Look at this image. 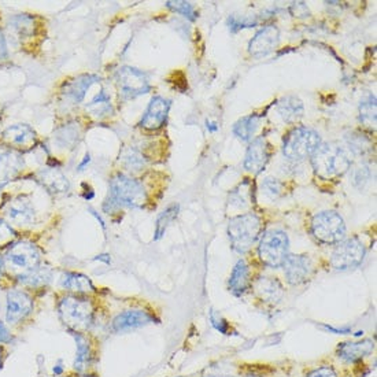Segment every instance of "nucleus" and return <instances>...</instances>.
I'll return each instance as SVG.
<instances>
[{
    "instance_id": "nucleus-1",
    "label": "nucleus",
    "mask_w": 377,
    "mask_h": 377,
    "mask_svg": "<svg viewBox=\"0 0 377 377\" xmlns=\"http://www.w3.org/2000/svg\"><path fill=\"white\" fill-rule=\"evenodd\" d=\"M57 310L59 320L72 334L85 335L94 325V304L87 298L65 295L58 301Z\"/></svg>"
},
{
    "instance_id": "nucleus-2",
    "label": "nucleus",
    "mask_w": 377,
    "mask_h": 377,
    "mask_svg": "<svg viewBox=\"0 0 377 377\" xmlns=\"http://www.w3.org/2000/svg\"><path fill=\"white\" fill-rule=\"evenodd\" d=\"M147 201L143 184L127 174H115L110 181V193L103 208L107 213L122 208H142Z\"/></svg>"
},
{
    "instance_id": "nucleus-3",
    "label": "nucleus",
    "mask_w": 377,
    "mask_h": 377,
    "mask_svg": "<svg viewBox=\"0 0 377 377\" xmlns=\"http://www.w3.org/2000/svg\"><path fill=\"white\" fill-rule=\"evenodd\" d=\"M316 174L324 179H335L344 174L351 166V154L339 144H321L310 156Z\"/></svg>"
},
{
    "instance_id": "nucleus-4",
    "label": "nucleus",
    "mask_w": 377,
    "mask_h": 377,
    "mask_svg": "<svg viewBox=\"0 0 377 377\" xmlns=\"http://www.w3.org/2000/svg\"><path fill=\"white\" fill-rule=\"evenodd\" d=\"M261 230V220L254 213H247L230 218L228 224V236L232 248L239 254H245L260 239Z\"/></svg>"
},
{
    "instance_id": "nucleus-5",
    "label": "nucleus",
    "mask_w": 377,
    "mask_h": 377,
    "mask_svg": "<svg viewBox=\"0 0 377 377\" xmlns=\"http://www.w3.org/2000/svg\"><path fill=\"white\" fill-rule=\"evenodd\" d=\"M4 269L16 275V279L33 272L38 269L41 262V254L38 251V245H33L29 240H18L13 245H9L4 257Z\"/></svg>"
},
{
    "instance_id": "nucleus-6",
    "label": "nucleus",
    "mask_w": 377,
    "mask_h": 377,
    "mask_svg": "<svg viewBox=\"0 0 377 377\" xmlns=\"http://www.w3.org/2000/svg\"><path fill=\"white\" fill-rule=\"evenodd\" d=\"M321 146V136L307 127L294 128L284 137V155L291 161L310 158Z\"/></svg>"
},
{
    "instance_id": "nucleus-7",
    "label": "nucleus",
    "mask_w": 377,
    "mask_h": 377,
    "mask_svg": "<svg viewBox=\"0 0 377 377\" xmlns=\"http://www.w3.org/2000/svg\"><path fill=\"white\" fill-rule=\"evenodd\" d=\"M290 240L287 233L279 229H269L261 235L258 255L262 264L269 267H280L288 257Z\"/></svg>"
},
{
    "instance_id": "nucleus-8",
    "label": "nucleus",
    "mask_w": 377,
    "mask_h": 377,
    "mask_svg": "<svg viewBox=\"0 0 377 377\" xmlns=\"http://www.w3.org/2000/svg\"><path fill=\"white\" fill-rule=\"evenodd\" d=\"M310 230L314 239L324 245H338L346 238V224L335 211H321L312 220Z\"/></svg>"
},
{
    "instance_id": "nucleus-9",
    "label": "nucleus",
    "mask_w": 377,
    "mask_h": 377,
    "mask_svg": "<svg viewBox=\"0 0 377 377\" xmlns=\"http://www.w3.org/2000/svg\"><path fill=\"white\" fill-rule=\"evenodd\" d=\"M365 245L359 238L343 239L331 255V266L335 270H350L362 264L365 258Z\"/></svg>"
},
{
    "instance_id": "nucleus-10",
    "label": "nucleus",
    "mask_w": 377,
    "mask_h": 377,
    "mask_svg": "<svg viewBox=\"0 0 377 377\" xmlns=\"http://www.w3.org/2000/svg\"><path fill=\"white\" fill-rule=\"evenodd\" d=\"M117 87L124 99H133L140 95L147 94L151 90L147 75L131 66L118 69L115 75Z\"/></svg>"
},
{
    "instance_id": "nucleus-11",
    "label": "nucleus",
    "mask_w": 377,
    "mask_h": 377,
    "mask_svg": "<svg viewBox=\"0 0 377 377\" xmlns=\"http://www.w3.org/2000/svg\"><path fill=\"white\" fill-rule=\"evenodd\" d=\"M33 298L23 290H10L6 298V321L10 325H18L33 313Z\"/></svg>"
},
{
    "instance_id": "nucleus-12",
    "label": "nucleus",
    "mask_w": 377,
    "mask_h": 377,
    "mask_svg": "<svg viewBox=\"0 0 377 377\" xmlns=\"http://www.w3.org/2000/svg\"><path fill=\"white\" fill-rule=\"evenodd\" d=\"M283 267L285 279L291 285L306 283L313 273L312 260L309 258V255L303 254H288Z\"/></svg>"
},
{
    "instance_id": "nucleus-13",
    "label": "nucleus",
    "mask_w": 377,
    "mask_h": 377,
    "mask_svg": "<svg viewBox=\"0 0 377 377\" xmlns=\"http://www.w3.org/2000/svg\"><path fill=\"white\" fill-rule=\"evenodd\" d=\"M155 321L154 316L150 314L147 310L142 309H131L120 313L113 322H112V329L117 334L122 332H129L133 329H139L143 326H147Z\"/></svg>"
},
{
    "instance_id": "nucleus-14",
    "label": "nucleus",
    "mask_w": 377,
    "mask_h": 377,
    "mask_svg": "<svg viewBox=\"0 0 377 377\" xmlns=\"http://www.w3.org/2000/svg\"><path fill=\"white\" fill-rule=\"evenodd\" d=\"M280 41V32L275 25L262 28L248 44V53L255 58L266 57L270 54Z\"/></svg>"
},
{
    "instance_id": "nucleus-15",
    "label": "nucleus",
    "mask_w": 377,
    "mask_h": 377,
    "mask_svg": "<svg viewBox=\"0 0 377 377\" xmlns=\"http://www.w3.org/2000/svg\"><path fill=\"white\" fill-rule=\"evenodd\" d=\"M4 217L14 225H31L35 221V208L26 196H17L6 205Z\"/></svg>"
},
{
    "instance_id": "nucleus-16",
    "label": "nucleus",
    "mask_w": 377,
    "mask_h": 377,
    "mask_svg": "<svg viewBox=\"0 0 377 377\" xmlns=\"http://www.w3.org/2000/svg\"><path fill=\"white\" fill-rule=\"evenodd\" d=\"M170 106H171L170 100L162 97V96L152 97L146 113L143 114V117H142L140 127L144 129H149V131L159 129L166 122Z\"/></svg>"
},
{
    "instance_id": "nucleus-17",
    "label": "nucleus",
    "mask_w": 377,
    "mask_h": 377,
    "mask_svg": "<svg viewBox=\"0 0 377 377\" xmlns=\"http://www.w3.org/2000/svg\"><path fill=\"white\" fill-rule=\"evenodd\" d=\"M22 168L23 159L18 151L11 147L0 146V189L9 181L16 179Z\"/></svg>"
},
{
    "instance_id": "nucleus-18",
    "label": "nucleus",
    "mask_w": 377,
    "mask_h": 377,
    "mask_svg": "<svg viewBox=\"0 0 377 377\" xmlns=\"http://www.w3.org/2000/svg\"><path fill=\"white\" fill-rule=\"evenodd\" d=\"M269 144L266 143L264 137L254 139L245 152V170L260 174L266 168L269 162Z\"/></svg>"
},
{
    "instance_id": "nucleus-19",
    "label": "nucleus",
    "mask_w": 377,
    "mask_h": 377,
    "mask_svg": "<svg viewBox=\"0 0 377 377\" xmlns=\"http://www.w3.org/2000/svg\"><path fill=\"white\" fill-rule=\"evenodd\" d=\"M99 81V77L95 75H83L75 78L73 81L66 83L62 97L69 105H78L84 100L88 90L94 85L95 83Z\"/></svg>"
},
{
    "instance_id": "nucleus-20",
    "label": "nucleus",
    "mask_w": 377,
    "mask_h": 377,
    "mask_svg": "<svg viewBox=\"0 0 377 377\" xmlns=\"http://www.w3.org/2000/svg\"><path fill=\"white\" fill-rule=\"evenodd\" d=\"M373 351H375V341L363 339L340 343L336 354L340 359L346 362H359L361 359L371 356Z\"/></svg>"
},
{
    "instance_id": "nucleus-21",
    "label": "nucleus",
    "mask_w": 377,
    "mask_h": 377,
    "mask_svg": "<svg viewBox=\"0 0 377 377\" xmlns=\"http://www.w3.org/2000/svg\"><path fill=\"white\" fill-rule=\"evenodd\" d=\"M3 140L7 142L10 146L31 149L36 143V133L29 125L17 124L3 132Z\"/></svg>"
},
{
    "instance_id": "nucleus-22",
    "label": "nucleus",
    "mask_w": 377,
    "mask_h": 377,
    "mask_svg": "<svg viewBox=\"0 0 377 377\" xmlns=\"http://www.w3.org/2000/svg\"><path fill=\"white\" fill-rule=\"evenodd\" d=\"M254 290L258 298L266 303H277L284 295L283 285L273 277H260L254 283Z\"/></svg>"
},
{
    "instance_id": "nucleus-23",
    "label": "nucleus",
    "mask_w": 377,
    "mask_h": 377,
    "mask_svg": "<svg viewBox=\"0 0 377 377\" xmlns=\"http://www.w3.org/2000/svg\"><path fill=\"white\" fill-rule=\"evenodd\" d=\"M59 284L63 290L70 291L75 295H83L88 292H94L95 287L91 279L83 273L75 272H66L62 275Z\"/></svg>"
},
{
    "instance_id": "nucleus-24",
    "label": "nucleus",
    "mask_w": 377,
    "mask_h": 377,
    "mask_svg": "<svg viewBox=\"0 0 377 377\" xmlns=\"http://www.w3.org/2000/svg\"><path fill=\"white\" fill-rule=\"evenodd\" d=\"M277 112L282 115L284 122L295 124L303 117L304 109H303V103L299 97L294 95H288L279 100Z\"/></svg>"
},
{
    "instance_id": "nucleus-25",
    "label": "nucleus",
    "mask_w": 377,
    "mask_h": 377,
    "mask_svg": "<svg viewBox=\"0 0 377 377\" xmlns=\"http://www.w3.org/2000/svg\"><path fill=\"white\" fill-rule=\"evenodd\" d=\"M250 285H251L250 267L245 264V261L240 260L238 264L235 265L232 275L229 277V291L233 295L240 297L250 288Z\"/></svg>"
},
{
    "instance_id": "nucleus-26",
    "label": "nucleus",
    "mask_w": 377,
    "mask_h": 377,
    "mask_svg": "<svg viewBox=\"0 0 377 377\" xmlns=\"http://www.w3.org/2000/svg\"><path fill=\"white\" fill-rule=\"evenodd\" d=\"M38 181L43 184V187H46L53 193L68 192V189L70 187L65 174L57 168L41 170L38 173Z\"/></svg>"
},
{
    "instance_id": "nucleus-27",
    "label": "nucleus",
    "mask_w": 377,
    "mask_h": 377,
    "mask_svg": "<svg viewBox=\"0 0 377 377\" xmlns=\"http://www.w3.org/2000/svg\"><path fill=\"white\" fill-rule=\"evenodd\" d=\"M75 339V369L77 372H84L87 368H90L92 361V347L90 344V340L87 339L85 335L81 334H73Z\"/></svg>"
},
{
    "instance_id": "nucleus-28",
    "label": "nucleus",
    "mask_w": 377,
    "mask_h": 377,
    "mask_svg": "<svg viewBox=\"0 0 377 377\" xmlns=\"http://www.w3.org/2000/svg\"><path fill=\"white\" fill-rule=\"evenodd\" d=\"M10 33L14 36L16 40H25L35 35V18L28 14H21L10 19L9 23Z\"/></svg>"
},
{
    "instance_id": "nucleus-29",
    "label": "nucleus",
    "mask_w": 377,
    "mask_h": 377,
    "mask_svg": "<svg viewBox=\"0 0 377 377\" xmlns=\"http://www.w3.org/2000/svg\"><path fill=\"white\" fill-rule=\"evenodd\" d=\"M53 279V270L48 266H38L33 272L17 277V282L28 288H41L50 284Z\"/></svg>"
},
{
    "instance_id": "nucleus-30",
    "label": "nucleus",
    "mask_w": 377,
    "mask_h": 377,
    "mask_svg": "<svg viewBox=\"0 0 377 377\" xmlns=\"http://www.w3.org/2000/svg\"><path fill=\"white\" fill-rule=\"evenodd\" d=\"M260 120L261 117L257 114H251V115L240 118L233 125L235 136H238L243 142H250L260 127Z\"/></svg>"
},
{
    "instance_id": "nucleus-31",
    "label": "nucleus",
    "mask_w": 377,
    "mask_h": 377,
    "mask_svg": "<svg viewBox=\"0 0 377 377\" xmlns=\"http://www.w3.org/2000/svg\"><path fill=\"white\" fill-rule=\"evenodd\" d=\"M87 112L96 118H103L113 113V106L110 102V96L105 91H100L91 100L90 105H87Z\"/></svg>"
},
{
    "instance_id": "nucleus-32",
    "label": "nucleus",
    "mask_w": 377,
    "mask_h": 377,
    "mask_svg": "<svg viewBox=\"0 0 377 377\" xmlns=\"http://www.w3.org/2000/svg\"><path fill=\"white\" fill-rule=\"evenodd\" d=\"M359 120L365 127H376V97L373 95H368L365 99L361 100Z\"/></svg>"
},
{
    "instance_id": "nucleus-33",
    "label": "nucleus",
    "mask_w": 377,
    "mask_h": 377,
    "mask_svg": "<svg viewBox=\"0 0 377 377\" xmlns=\"http://www.w3.org/2000/svg\"><path fill=\"white\" fill-rule=\"evenodd\" d=\"M120 162L127 168L128 170H142L146 165V159L144 156L137 150H134L132 147H127L124 149L121 155H120Z\"/></svg>"
},
{
    "instance_id": "nucleus-34",
    "label": "nucleus",
    "mask_w": 377,
    "mask_h": 377,
    "mask_svg": "<svg viewBox=\"0 0 377 377\" xmlns=\"http://www.w3.org/2000/svg\"><path fill=\"white\" fill-rule=\"evenodd\" d=\"M179 210L180 206L177 203L174 205H170L169 208H165L161 216L158 217V221H156V229H155V240H159L165 232H166V228L170 225V223L177 217L179 214Z\"/></svg>"
},
{
    "instance_id": "nucleus-35",
    "label": "nucleus",
    "mask_w": 377,
    "mask_h": 377,
    "mask_svg": "<svg viewBox=\"0 0 377 377\" xmlns=\"http://www.w3.org/2000/svg\"><path fill=\"white\" fill-rule=\"evenodd\" d=\"M166 6L173 11L183 14V17L188 18L189 21H195L198 17L195 7L188 1H166Z\"/></svg>"
},
{
    "instance_id": "nucleus-36",
    "label": "nucleus",
    "mask_w": 377,
    "mask_h": 377,
    "mask_svg": "<svg viewBox=\"0 0 377 377\" xmlns=\"http://www.w3.org/2000/svg\"><path fill=\"white\" fill-rule=\"evenodd\" d=\"M264 193L270 199H277L282 195V183L277 179L267 177L262 181Z\"/></svg>"
},
{
    "instance_id": "nucleus-37",
    "label": "nucleus",
    "mask_w": 377,
    "mask_h": 377,
    "mask_svg": "<svg viewBox=\"0 0 377 377\" xmlns=\"http://www.w3.org/2000/svg\"><path fill=\"white\" fill-rule=\"evenodd\" d=\"M248 187H250V183L245 181L243 184L239 186V188L233 189V192H232V195L229 198L230 203L238 205L239 208L245 206V202H247V196L250 195V188Z\"/></svg>"
},
{
    "instance_id": "nucleus-38",
    "label": "nucleus",
    "mask_w": 377,
    "mask_h": 377,
    "mask_svg": "<svg viewBox=\"0 0 377 377\" xmlns=\"http://www.w3.org/2000/svg\"><path fill=\"white\" fill-rule=\"evenodd\" d=\"M16 235L17 233L11 228V225L0 218V247H7V245H13L14 239H16Z\"/></svg>"
},
{
    "instance_id": "nucleus-39",
    "label": "nucleus",
    "mask_w": 377,
    "mask_h": 377,
    "mask_svg": "<svg viewBox=\"0 0 377 377\" xmlns=\"http://www.w3.org/2000/svg\"><path fill=\"white\" fill-rule=\"evenodd\" d=\"M77 129L73 128V127H65L62 128L59 132L57 133V140L58 143L62 146V147H69V146H73L78 136H70V133L75 132Z\"/></svg>"
},
{
    "instance_id": "nucleus-40",
    "label": "nucleus",
    "mask_w": 377,
    "mask_h": 377,
    "mask_svg": "<svg viewBox=\"0 0 377 377\" xmlns=\"http://www.w3.org/2000/svg\"><path fill=\"white\" fill-rule=\"evenodd\" d=\"M369 179V170L365 166V165H361L359 168L353 170V174H351V180H353V184L356 187H362Z\"/></svg>"
},
{
    "instance_id": "nucleus-41",
    "label": "nucleus",
    "mask_w": 377,
    "mask_h": 377,
    "mask_svg": "<svg viewBox=\"0 0 377 377\" xmlns=\"http://www.w3.org/2000/svg\"><path fill=\"white\" fill-rule=\"evenodd\" d=\"M210 320H211L213 326H214L217 331H220L221 334H228V329H229L228 322H226L218 313H216L214 310L210 312Z\"/></svg>"
},
{
    "instance_id": "nucleus-42",
    "label": "nucleus",
    "mask_w": 377,
    "mask_h": 377,
    "mask_svg": "<svg viewBox=\"0 0 377 377\" xmlns=\"http://www.w3.org/2000/svg\"><path fill=\"white\" fill-rule=\"evenodd\" d=\"M306 377H339L338 373L335 372L334 368L331 366H321L314 369L313 372H310Z\"/></svg>"
},
{
    "instance_id": "nucleus-43",
    "label": "nucleus",
    "mask_w": 377,
    "mask_h": 377,
    "mask_svg": "<svg viewBox=\"0 0 377 377\" xmlns=\"http://www.w3.org/2000/svg\"><path fill=\"white\" fill-rule=\"evenodd\" d=\"M13 341V335L4 322L0 321V344H9Z\"/></svg>"
},
{
    "instance_id": "nucleus-44",
    "label": "nucleus",
    "mask_w": 377,
    "mask_h": 377,
    "mask_svg": "<svg viewBox=\"0 0 377 377\" xmlns=\"http://www.w3.org/2000/svg\"><path fill=\"white\" fill-rule=\"evenodd\" d=\"M6 58H7V43H6L3 32L0 31V62L4 60Z\"/></svg>"
},
{
    "instance_id": "nucleus-45",
    "label": "nucleus",
    "mask_w": 377,
    "mask_h": 377,
    "mask_svg": "<svg viewBox=\"0 0 377 377\" xmlns=\"http://www.w3.org/2000/svg\"><path fill=\"white\" fill-rule=\"evenodd\" d=\"M322 328H325V329H328V331H332V332H335V334H347V332H350L349 329H335V328L328 326V325H322Z\"/></svg>"
},
{
    "instance_id": "nucleus-46",
    "label": "nucleus",
    "mask_w": 377,
    "mask_h": 377,
    "mask_svg": "<svg viewBox=\"0 0 377 377\" xmlns=\"http://www.w3.org/2000/svg\"><path fill=\"white\" fill-rule=\"evenodd\" d=\"M4 359H6V350H4L3 344H0V369H1V365L4 362Z\"/></svg>"
},
{
    "instance_id": "nucleus-47",
    "label": "nucleus",
    "mask_w": 377,
    "mask_h": 377,
    "mask_svg": "<svg viewBox=\"0 0 377 377\" xmlns=\"http://www.w3.org/2000/svg\"><path fill=\"white\" fill-rule=\"evenodd\" d=\"M90 161H91V156H90V154H87V155H85V158H84V161L80 164L78 169L83 170V168H84L87 164H90Z\"/></svg>"
},
{
    "instance_id": "nucleus-48",
    "label": "nucleus",
    "mask_w": 377,
    "mask_h": 377,
    "mask_svg": "<svg viewBox=\"0 0 377 377\" xmlns=\"http://www.w3.org/2000/svg\"><path fill=\"white\" fill-rule=\"evenodd\" d=\"M208 129L210 132H216V131H218V127L216 122H208Z\"/></svg>"
},
{
    "instance_id": "nucleus-49",
    "label": "nucleus",
    "mask_w": 377,
    "mask_h": 377,
    "mask_svg": "<svg viewBox=\"0 0 377 377\" xmlns=\"http://www.w3.org/2000/svg\"><path fill=\"white\" fill-rule=\"evenodd\" d=\"M213 377H232V376H213Z\"/></svg>"
}]
</instances>
